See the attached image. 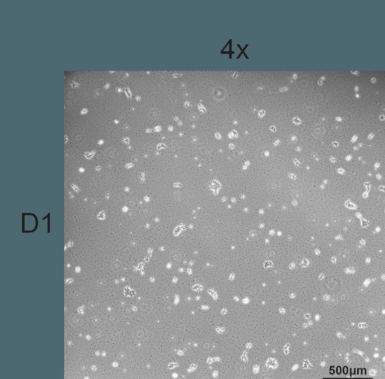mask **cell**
I'll return each mask as SVG.
<instances>
[{
    "label": "cell",
    "instance_id": "3",
    "mask_svg": "<svg viewBox=\"0 0 385 379\" xmlns=\"http://www.w3.org/2000/svg\"><path fill=\"white\" fill-rule=\"evenodd\" d=\"M293 121L294 122V123H301L300 120H299V119L296 118H296L293 119Z\"/></svg>",
    "mask_w": 385,
    "mask_h": 379
},
{
    "label": "cell",
    "instance_id": "8",
    "mask_svg": "<svg viewBox=\"0 0 385 379\" xmlns=\"http://www.w3.org/2000/svg\"><path fill=\"white\" fill-rule=\"evenodd\" d=\"M173 130V128H172V126H170V130Z\"/></svg>",
    "mask_w": 385,
    "mask_h": 379
},
{
    "label": "cell",
    "instance_id": "1",
    "mask_svg": "<svg viewBox=\"0 0 385 379\" xmlns=\"http://www.w3.org/2000/svg\"><path fill=\"white\" fill-rule=\"evenodd\" d=\"M198 108H199V109L201 111H202V112L205 113V111H206V110H205V108H204L203 105H201V104H199V105H198Z\"/></svg>",
    "mask_w": 385,
    "mask_h": 379
},
{
    "label": "cell",
    "instance_id": "9",
    "mask_svg": "<svg viewBox=\"0 0 385 379\" xmlns=\"http://www.w3.org/2000/svg\"><path fill=\"white\" fill-rule=\"evenodd\" d=\"M279 141H277V142H276V144H279Z\"/></svg>",
    "mask_w": 385,
    "mask_h": 379
},
{
    "label": "cell",
    "instance_id": "4",
    "mask_svg": "<svg viewBox=\"0 0 385 379\" xmlns=\"http://www.w3.org/2000/svg\"><path fill=\"white\" fill-rule=\"evenodd\" d=\"M215 136L216 138H217V139H220V138H221V136H220V135L219 134V133H216Z\"/></svg>",
    "mask_w": 385,
    "mask_h": 379
},
{
    "label": "cell",
    "instance_id": "5",
    "mask_svg": "<svg viewBox=\"0 0 385 379\" xmlns=\"http://www.w3.org/2000/svg\"><path fill=\"white\" fill-rule=\"evenodd\" d=\"M270 129H271L272 131H276V127L275 126H272Z\"/></svg>",
    "mask_w": 385,
    "mask_h": 379
},
{
    "label": "cell",
    "instance_id": "2",
    "mask_svg": "<svg viewBox=\"0 0 385 379\" xmlns=\"http://www.w3.org/2000/svg\"><path fill=\"white\" fill-rule=\"evenodd\" d=\"M265 113H266L265 110H262V111H260L259 118H261V117H262L263 116H264V114H265Z\"/></svg>",
    "mask_w": 385,
    "mask_h": 379
},
{
    "label": "cell",
    "instance_id": "7",
    "mask_svg": "<svg viewBox=\"0 0 385 379\" xmlns=\"http://www.w3.org/2000/svg\"><path fill=\"white\" fill-rule=\"evenodd\" d=\"M188 105H189V102H187L186 104H185V106L188 107Z\"/></svg>",
    "mask_w": 385,
    "mask_h": 379
},
{
    "label": "cell",
    "instance_id": "6",
    "mask_svg": "<svg viewBox=\"0 0 385 379\" xmlns=\"http://www.w3.org/2000/svg\"><path fill=\"white\" fill-rule=\"evenodd\" d=\"M288 88H281L280 91H288Z\"/></svg>",
    "mask_w": 385,
    "mask_h": 379
}]
</instances>
